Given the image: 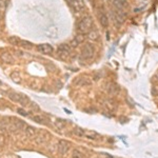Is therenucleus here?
Masks as SVG:
<instances>
[{"instance_id":"14","label":"nucleus","mask_w":158,"mask_h":158,"mask_svg":"<svg viewBox=\"0 0 158 158\" xmlns=\"http://www.w3.org/2000/svg\"><path fill=\"white\" fill-rule=\"evenodd\" d=\"M55 125H56V128L57 129L62 130V129L65 128V125H67V121L63 120V119H57V120L55 121Z\"/></svg>"},{"instance_id":"4","label":"nucleus","mask_w":158,"mask_h":158,"mask_svg":"<svg viewBox=\"0 0 158 158\" xmlns=\"http://www.w3.org/2000/svg\"><path fill=\"white\" fill-rule=\"evenodd\" d=\"M67 1L77 12H80V11H82V10L84 9V2H83V0H67Z\"/></svg>"},{"instance_id":"11","label":"nucleus","mask_w":158,"mask_h":158,"mask_svg":"<svg viewBox=\"0 0 158 158\" xmlns=\"http://www.w3.org/2000/svg\"><path fill=\"white\" fill-rule=\"evenodd\" d=\"M74 83H75L76 85L83 86V85H90L92 83V81L88 78V77H80V78H78L77 80H75Z\"/></svg>"},{"instance_id":"2","label":"nucleus","mask_w":158,"mask_h":158,"mask_svg":"<svg viewBox=\"0 0 158 158\" xmlns=\"http://www.w3.org/2000/svg\"><path fill=\"white\" fill-rule=\"evenodd\" d=\"M10 97H11V99H13L14 101H17V102L23 104V106H27V104H30V99H29V97H27V96H25V95L16 94V93H10Z\"/></svg>"},{"instance_id":"18","label":"nucleus","mask_w":158,"mask_h":158,"mask_svg":"<svg viewBox=\"0 0 158 158\" xmlns=\"http://www.w3.org/2000/svg\"><path fill=\"white\" fill-rule=\"evenodd\" d=\"M20 46H22V48H27V49H31L32 46H33V44L31 42H29V41H25V40H20Z\"/></svg>"},{"instance_id":"20","label":"nucleus","mask_w":158,"mask_h":158,"mask_svg":"<svg viewBox=\"0 0 158 158\" xmlns=\"http://www.w3.org/2000/svg\"><path fill=\"white\" fill-rule=\"evenodd\" d=\"M9 41L11 43H12V44H15V46H17V44H18L19 42H20V40L18 39V38H17V37H10V39H9Z\"/></svg>"},{"instance_id":"6","label":"nucleus","mask_w":158,"mask_h":158,"mask_svg":"<svg viewBox=\"0 0 158 158\" xmlns=\"http://www.w3.org/2000/svg\"><path fill=\"white\" fill-rule=\"evenodd\" d=\"M70 150V144L65 140H60L58 142V152L60 153L61 155H65Z\"/></svg>"},{"instance_id":"19","label":"nucleus","mask_w":158,"mask_h":158,"mask_svg":"<svg viewBox=\"0 0 158 158\" xmlns=\"http://www.w3.org/2000/svg\"><path fill=\"white\" fill-rule=\"evenodd\" d=\"M34 121L38 122V123H46V119L41 117V116H34L33 118H32Z\"/></svg>"},{"instance_id":"24","label":"nucleus","mask_w":158,"mask_h":158,"mask_svg":"<svg viewBox=\"0 0 158 158\" xmlns=\"http://www.w3.org/2000/svg\"><path fill=\"white\" fill-rule=\"evenodd\" d=\"M0 84H1V81H0Z\"/></svg>"},{"instance_id":"1","label":"nucleus","mask_w":158,"mask_h":158,"mask_svg":"<svg viewBox=\"0 0 158 158\" xmlns=\"http://www.w3.org/2000/svg\"><path fill=\"white\" fill-rule=\"evenodd\" d=\"M92 25H93V19L90 16H85L78 22L77 25V30L80 34H86L91 32Z\"/></svg>"},{"instance_id":"22","label":"nucleus","mask_w":158,"mask_h":158,"mask_svg":"<svg viewBox=\"0 0 158 158\" xmlns=\"http://www.w3.org/2000/svg\"><path fill=\"white\" fill-rule=\"evenodd\" d=\"M75 41H76L77 43H81L82 41H83V40H84V36H83V34H81V35H78V36H76L75 37Z\"/></svg>"},{"instance_id":"10","label":"nucleus","mask_w":158,"mask_h":158,"mask_svg":"<svg viewBox=\"0 0 158 158\" xmlns=\"http://www.w3.org/2000/svg\"><path fill=\"white\" fill-rule=\"evenodd\" d=\"M58 54L59 55H69L71 53V46L69 44H61L58 48Z\"/></svg>"},{"instance_id":"23","label":"nucleus","mask_w":158,"mask_h":158,"mask_svg":"<svg viewBox=\"0 0 158 158\" xmlns=\"http://www.w3.org/2000/svg\"><path fill=\"white\" fill-rule=\"evenodd\" d=\"M17 112H18L19 114H20V115H22V116H27V113L25 112L23 109H20V108H19V109H17Z\"/></svg>"},{"instance_id":"12","label":"nucleus","mask_w":158,"mask_h":158,"mask_svg":"<svg viewBox=\"0 0 158 158\" xmlns=\"http://www.w3.org/2000/svg\"><path fill=\"white\" fill-rule=\"evenodd\" d=\"M99 21H100L101 25L104 27H106L109 25V18H108V16L104 14V13H101L100 16H99Z\"/></svg>"},{"instance_id":"7","label":"nucleus","mask_w":158,"mask_h":158,"mask_svg":"<svg viewBox=\"0 0 158 158\" xmlns=\"http://www.w3.org/2000/svg\"><path fill=\"white\" fill-rule=\"evenodd\" d=\"M81 137H86L89 139H98L99 138V134L93 131H88V130H83L82 129Z\"/></svg>"},{"instance_id":"25","label":"nucleus","mask_w":158,"mask_h":158,"mask_svg":"<svg viewBox=\"0 0 158 158\" xmlns=\"http://www.w3.org/2000/svg\"><path fill=\"white\" fill-rule=\"evenodd\" d=\"M0 16H1V15H0Z\"/></svg>"},{"instance_id":"13","label":"nucleus","mask_w":158,"mask_h":158,"mask_svg":"<svg viewBox=\"0 0 158 158\" xmlns=\"http://www.w3.org/2000/svg\"><path fill=\"white\" fill-rule=\"evenodd\" d=\"M1 59L5 63H12L13 61H14V59H13V57L11 56L10 53H3V54H1Z\"/></svg>"},{"instance_id":"9","label":"nucleus","mask_w":158,"mask_h":158,"mask_svg":"<svg viewBox=\"0 0 158 158\" xmlns=\"http://www.w3.org/2000/svg\"><path fill=\"white\" fill-rule=\"evenodd\" d=\"M113 4L116 10H121V11H123L128 5L127 0H113Z\"/></svg>"},{"instance_id":"3","label":"nucleus","mask_w":158,"mask_h":158,"mask_svg":"<svg viewBox=\"0 0 158 158\" xmlns=\"http://www.w3.org/2000/svg\"><path fill=\"white\" fill-rule=\"evenodd\" d=\"M93 55H94V49H93V46H92L91 44H85L81 51L82 58L90 59V58L93 57Z\"/></svg>"},{"instance_id":"16","label":"nucleus","mask_w":158,"mask_h":158,"mask_svg":"<svg viewBox=\"0 0 158 158\" xmlns=\"http://www.w3.org/2000/svg\"><path fill=\"white\" fill-rule=\"evenodd\" d=\"M98 37H99V34L96 32V31H93V32H89V38L91 40H97Z\"/></svg>"},{"instance_id":"17","label":"nucleus","mask_w":158,"mask_h":158,"mask_svg":"<svg viewBox=\"0 0 158 158\" xmlns=\"http://www.w3.org/2000/svg\"><path fill=\"white\" fill-rule=\"evenodd\" d=\"M11 78L15 82H18V83L21 81V78H20V76H19V74L17 73V72H13V73L11 74Z\"/></svg>"},{"instance_id":"5","label":"nucleus","mask_w":158,"mask_h":158,"mask_svg":"<svg viewBox=\"0 0 158 158\" xmlns=\"http://www.w3.org/2000/svg\"><path fill=\"white\" fill-rule=\"evenodd\" d=\"M37 51L41 54L50 55L53 53V46L49 43H43V44H39L37 46Z\"/></svg>"},{"instance_id":"15","label":"nucleus","mask_w":158,"mask_h":158,"mask_svg":"<svg viewBox=\"0 0 158 158\" xmlns=\"http://www.w3.org/2000/svg\"><path fill=\"white\" fill-rule=\"evenodd\" d=\"M25 134H27L29 137H32L36 134V129L33 128V127H27L25 128Z\"/></svg>"},{"instance_id":"21","label":"nucleus","mask_w":158,"mask_h":158,"mask_svg":"<svg viewBox=\"0 0 158 158\" xmlns=\"http://www.w3.org/2000/svg\"><path fill=\"white\" fill-rule=\"evenodd\" d=\"M72 158H83V155H82V154L80 152H79V151L75 150V151H73V154H72Z\"/></svg>"},{"instance_id":"8","label":"nucleus","mask_w":158,"mask_h":158,"mask_svg":"<svg viewBox=\"0 0 158 158\" xmlns=\"http://www.w3.org/2000/svg\"><path fill=\"white\" fill-rule=\"evenodd\" d=\"M114 16H115V20L118 21L119 23H122L125 19V13L121 10H116L114 11Z\"/></svg>"}]
</instances>
